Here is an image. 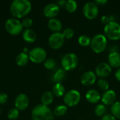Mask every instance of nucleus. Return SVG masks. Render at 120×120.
I'll return each mask as SVG.
<instances>
[{"mask_svg":"<svg viewBox=\"0 0 120 120\" xmlns=\"http://www.w3.org/2000/svg\"><path fill=\"white\" fill-rule=\"evenodd\" d=\"M32 9V4L28 0H14L10 6V12L15 18L26 16Z\"/></svg>","mask_w":120,"mask_h":120,"instance_id":"1","label":"nucleus"},{"mask_svg":"<svg viewBox=\"0 0 120 120\" xmlns=\"http://www.w3.org/2000/svg\"><path fill=\"white\" fill-rule=\"evenodd\" d=\"M32 120H53L54 115L51 110L46 105L39 104L36 105L32 111Z\"/></svg>","mask_w":120,"mask_h":120,"instance_id":"2","label":"nucleus"},{"mask_svg":"<svg viewBox=\"0 0 120 120\" xmlns=\"http://www.w3.org/2000/svg\"><path fill=\"white\" fill-rule=\"evenodd\" d=\"M91 49L96 53H101L108 47V39L104 34H97L91 38Z\"/></svg>","mask_w":120,"mask_h":120,"instance_id":"3","label":"nucleus"},{"mask_svg":"<svg viewBox=\"0 0 120 120\" xmlns=\"http://www.w3.org/2000/svg\"><path fill=\"white\" fill-rule=\"evenodd\" d=\"M104 35L108 39L117 41L120 39V24L115 22H110L105 25Z\"/></svg>","mask_w":120,"mask_h":120,"instance_id":"4","label":"nucleus"},{"mask_svg":"<svg viewBox=\"0 0 120 120\" xmlns=\"http://www.w3.org/2000/svg\"><path fill=\"white\" fill-rule=\"evenodd\" d=\"M79 59L77 56L73 53H68L64 55L61 59V65L65 71L75 70L78 65Z\"/></svg>","mask_w":120,"mask_h":120,"instance_id":"5","label":"nucleus"},{"mask_svg":"<svg viewBox=\"0 0 120 120\" xmlns=\"http://www.w3.org/2000/svg\"><path fill=\"white\" fill-rule=\"evenodd\" d=\"M22 29L23 27L21 22L17 18H8L5 22V30L11 35H18L22 32Z\"/></svg>","mask_w":120,"mask_h":120,"instance_id":"6","label":"nucleus"},{"mask_svg":"<svg viewBox=\"0 0 120 120\" xmlns=\"http://www.w3.org/2000/svg\"><path fill=\"white\" fill-rule=\"evenodd\" d=\"M81 100V94L76 89H71L66 92L64 95L63 101L67 107L76 106Z\"/></svg>","mask_w":120,"mask_h":120,"instance_id":"7","label":"nucleus"},{"mask_svg":"<svg viewBox=\"0 0 120 120\" xmlns=\"http://www.w3.org/2000/svg\"><path fill=\"white\" fill-rule=\"evenodd\" d=\"M29 59L34 63H41L46 60V51L44 48L35 47L30 51L28 54Z\"/></svg>","mask_w":120,"mask_h":120,"instance_id":"8","label":"nucleus"},{"mask_svg":"<svg viewBox=\"0 0 120 120\" xmlns=\"http://www.w3.org/2000/svg\"><path fill=\"white\" fill-rule=\"evenodd\" d=\"M82 11L84 17L89 20H94L96 18L99 13L98 6L94 1H89L84 4Z\"/></svg>","mask_w":120,"mask_h":120,"instance_id":"9","label":"nucleus"},{"mask_svg":"<svg viewBox=\"0 0 120 120\" xmlns=\"http://www.w3.org/2000/svg\"><path fill=\"white\" fill-rule=\"evenodd\" d=\"M48 42L51 49H59L64 45L65 38L61 32H55L50 35Z\"/></svg>","mask_w":120,"mask_h":120,"instance_id":"10","label":"nucleus"},{"mask_svg":"<svg viewBox=\"0 0 120 120\" xmlns=\"http://www.w3.org/2000/svg\"><path fill=\"white\" fill-rule=\"evenodd\" d=\"M59 12L60 7L57 4L55 3H50L46 4L43 10L44 15L49 19L56 18L58 15Z\"/></svg>","mask_w":120,"mask_h":120,"instance_id":"11","label":"nucleus"},{"mask_svg":"<svg viewBox=\"0 0 120 120\" xmlns=\"http://www.w3.org/2000/svg\"><path fill=\"white\" fill-rule=\"evenodd\" d=\"M111 72L112 68L107 63H101L98 64L95 69V73L96 76L101 77V79L108 77L109 75H110Z\"/></svg>","mask_w":120,"mask_h":120,"instance_id":"12","label":"nucleus"},{"mask_svg":"<svg viewBox=\"0 0 120 120\" xmlns=\"http://www.w3.org/2000/svg\"><path fill=\"white\" fill-rule=\"evenodd\" d=\"M116 98L117 96L115 91L112 89H108L105 91H103L101 95V101L105 106H111L116 102Z\"/></svg>","mask_w":120,"mask_h":120,"instance_id":"13","label":"nucleus"},{"mask_svg":"<svg viewBox=\"0 0 120 120\" xmlns=\"http://www.w3.org/2000/svg\"><path fill=\"white\" fill-rule=\"evenodd\" d=\"M29 105V98L25 94H18L15 99V108L19 111H23Z\"/></svg>","mask_w":120,"mask_h":120,"instance_id":"14","label":"nucleus"},{"mask_svg":"<svg viewBox=\"0 0 120 120\" xmlns=\"http://www.w3.org/2000/svg\"><path fill=\"white\" fill-rule=\"evenodd\" d=\"M96 75L93 71H86L84 72L80 78L81 83L84 86H89L94 84L96 82Z\"/></svg>","mask_w":120,"mask_h":120,"instance_id":"15","label":"nucleus"},{"mask_svg":"<svg viewBox=\"0 0 120 120\" xmlns=\"http://www.w3.org/2000/svg\"><path fill=\"white\" fill-rule=\"evenodd\" d=\"M85 98L89 103L91 104H96V103H98L101 101V95L96 89H89L86 93Z\"/></svg>","mask_w":120,"mask_h":120,"instance_id":"16","label":"nucleus"},{"mask_svg":"<svg viewBox=\"0 0 120 120\" xmlns=\"http://www.w3.org/2000/svg\"><path fill=\"white\" fill-rule=\"evenodd\" d=\"M108 61L111 68L118 69L120 68V53L118 51L110 53L108 55Z\"/></svg>","mask_w":120,"mask_h":120,"instance_id":"17","label":"nucleus"},{"mask_svg":"<svg viewBox=\"0 0 120 120\" xmlns=\"http://www.w3.org/2000/svg\"><path fill=\"white\" fill-rule=\"evenodd\" d=\"M48 27L51 31L53 32V33L60 32L63 28V24L59 19L54 18L49 19L48 22Z\"/></svg>","mask_w":120,"mask_h":120,"instance_id":"18","label":"nucleus"},{"mask_svg":"<svg viewBox=\"0 0 120 120\" xmlns=\"http://www.w3.org/2000/svg\"><path fill=\"white\" fill-rule=\"evenodd\" d=\"M22 38L27 43H33L36 41L37 34L32 29H26L22 32Z\"/></svg>","mask_w":120,"mask_h":120,"instance_id":"19","label":"nucleus"},{"mask_svg":"<svg viewBox=\"0 0 120 120\" xmlns=\"http://www.w3.org/2000/svg\"><path fill=\"white\" fill-rule=\"evenodd\" d=\"M51 92L53 93L54 96L62 97L65 94V88L62 84V83H56L52 88Z\"/></svg>","mask_w":120,"mask_h":120,"instance_id":"20","label":"nucleus"},{"mask_svg":"<svg viewBox=\"0 0 120 120\" xmlns=\"http://www.w3.org/2000/svg\"><path fill=\"white\" fill-rule=\"evenodd\" d=\"M66 77V71L63 68L58 69L53 74L52 79L56 83H61Z\"/></svg>","mask_w":120,"mask_h":120,"instance_id":"21","label":"nucleus"},{"mask_svg":"<svg viewBox=\"0 0 120 120\" xmlns=\"http://www.w3.org/2000/svg\"><path fill=\"white\" fill-rule=\"evenodd\" d=\"M54 100V96L51 91H45L41 97V104L46 106H49L51 105Z\"/></svg>","mask_w":120,"mask_h":120,"instance_id":"22","label":"nucleus"},{"mask_svg":"<svg viewBox=\"0 0 120 120\" xmlns=\"http://www.w3.org/2000/svg\"><path fill=\"white\" fill-rule=\"evenodd\" d=\"M29 60V56L25 52H21L16 56L15 63L18 66L22 67L27 64Z\"/></svg>","mask_w":120,"mask_h":120,"instance_id":"23","label":"nucleus"},{"mask_svg":"<svg viewBox=\"0 0 120 120\" xmlns=\"http://www.w3.org/2000/svg\"><path fill=\"white\" fill-rule=\"evenodd\" d=\"M68 112V107L65 105H58L53 110V115L58 117H62Z\"/></svg>","mask_w":120,"mask_h":120,"instance_id":"24","label":"nucleus"},{"mask_svg":"<svg viewBox=\"0 0 120 120\" xmlns=\"http://www.w3.org/2000/svg\"><path fill=\"white\" fill-rule=\"evenodd\" d=\"M66 11L70 13H74L77 9V3L75 0H68L65 6Z\"/></svg>","mask_w":120,"mask_h":120,"instance_id":"25","label":"nucleus"},{"mask_svg":"<svg viewBox=\"0 0 120 120\" xmlns=\"http://www.w3.org/2000/svg\"><path fill=\"white\" fill-rule=\"evenodd\" d=\"M111 114L116 118L120 120V101H116L110 107Z\"/></svg>","mask_w":120,"mask_h":120,"instance_id":"26","label":"nucleus"},{"mask_svg":"<svg viewBox=\"0 0 120 120\" xmlns=\"http://www.w3.org/2000/svg\"><path fill=\"white\" fill-rule=\"evenodd\" d=\"M107 108L105 105L102 104H98L94 109V113L97 117H103L105 115H106Z\"/></svg>","mask_w":120,"mask_h":120,"instance_id":"27","label":"nucleus"},{"mask_svg":"<svg viewBox=\"0 0 120 120\" xmlns=\"http://www.w3.org/2000/svg\"><path fill=\"white\" fill-rule=\"evenodd\" d=\"M91 39L86 35H81L78 38V43L82 46H89L91 44Z\"/></svg>","mask_w":120,"mask_h":120,"instance_id":"28","label":"nucleus"},{"mask_svg":"<svg viewBox=\"0 0 120 120\" xmlns=\"http://www.w3.org/2000/svg\"><path fill=\"white\" fill-rule=\"evenodd\" d=\"M44 65L47 70H53L57 65V61L54 58H49L46 59L44 63Z\"/></svg>","mask_w":120,"mask_h":120,"instance_id":"29","label":"nucleus"},{"mask_svg":"<svg viewBox=\"0 0 120 120\" xmlns=\"http://www.w3.org/2000/svg\"><path fill=\"white\" fill-rule=\"evenodd\" d=\"M98 86L101 90L105 91L109 89L110 84H109L108 81L106 80L105 79H100L98 81Z\"/></svg>","mask_w":120,"mask_h":120,"instance_id":"30","label":"nucleus"},{"mask_svg":"<svg viewBox=\"0 0 120 120\" xmlns=\"http://www.w3.org/2000/svg\"><path fill=\"white\" fill-rule=\"evenodd\" d=\"M7 117L9 120H17L19 117V110H17L15 108H11V110H8Z\"/></svg>","mask_w":120,"mask_h":120,"instance_id":"31","label":"nucleus"},{"mask_svg":"<svg viewBox=\"0 0 120 120\" xmlns=\"http://www.w3.org/2000/svg\"><path fill=\"white\" fill-rule=\"evenodd\" d=\"M62 34L64 37L65 39H70L73 37L75 34V31L73 30V29L70 27H67L64 29V30L62 32Z\"/></svg>","mask_w":120,"mask_h":120,"instance_id":"32","label":"nucleus"},{"mask_svg":"<svg viewBox=\"0 0 120 120\" xmlns=\"http://www.w3.org/2000/svg\"><path fill=\"white\" fill-rule=\"evenodd\" d=\"M21 23L23 27H25L26 29H30V27H31L33 25V20L32 18L26 17L22 19Z\"/></svg>","mask_w":120,"mask_h":120,"instance_id":"33","label":"nucleus"},{"mask_svg":"<svg viewBox=\"0 0 120 120\" xmlns=\"http://www.w3.org/2000/svg\"><path fill=\"white\" fill-rule=\"evenodd\" d=\"M8 101V95L5 93H0V105L6 103Z\"/></svg>","mask_w":120,"mask_h":120,"instance_id":"34","label":"nucleus"},{"mask_svg":"<svg viewBox=\"0 0 120 120\" xmlns=\"http://www.w3.org/2000/svg\"><path fill=\"white\" fill-rule=\"evenodd\" d=\"M101 21L103 24H104L105 25H108L109 22H110V18H109V15H104L101 17Z\"/></svg>","mask_w":120,"mask_h":120,"instance_id":"35","label":"nucleus"},{"mask_svg":"<svg viewBox=\"0 0 120 120\" xmlns=\"http://www.w3.org/2000/svg\"><path fill=\"white\" fill-rule=\"evenodd\" d=\"M101 120H117V119L112 114H106L101 117Z\"/></svg>","mask_w":120,"mask_h":120,"instance_id":"36","label":"nucleus"},{"mask_svg":"<svg viewBox=\"0 0 120 120\" xmlns=\"http://www.w3.org/2000/svg\"><path fill=\"white\" fill-rule=\"evenodd\" d=\"M94 2L98 6H105L106 4H108L107 0H96Z\"/></svg>","mask_w":120,"mask_h":120,"instance_id":"37","label":"nucleus"},{"mask_svg":"<svg viewBox=\"0 0 120 120\" xmlns=\"http://www.w3.org/2000/svg\"><path fill=\"white\" fill-rule=\"evenodd\" d=\"M65 4H66V1L65 0H60L57 2V4L59 7H65Z\"/></svg>","mask_w":120,"mask_h":120,"instance_id":"38","label":"nucleus"},{"mask_svg":"<svg viewBox=\"0 0 120 120\" xmlns=\"http://www.w3.org/2000/svg\"><path fill=\"white\" fill-rule=\"evenodd\" d=\"M115 78L120 82V68H119L117 70H116V72H115Z\"/></svg>","mask_w":120,"mask_h":120,"instance_id":"39","label":"nucleus"},{"mask_svg":"<svg viewBox=\"0 0 120 120\" xmlns=\"http://www.w3.org/2000/svg\"><path fill=\"white\" fill-rule=\"evenodd\" d=\"M0 115H1V109H0Z\"/></svg>","mask_w":120,"mask_h":120,"instance_id":"40","label":"nucleus"},{"mask_svg":"<svg viewBox=\"0 0 120 120\" xmlns=\"http://www.w3.org/2000/svg\"></svg>","mask_w":120,"mask_h":120,"instance_id":"41","label":"nucleus"}]
</instances>
